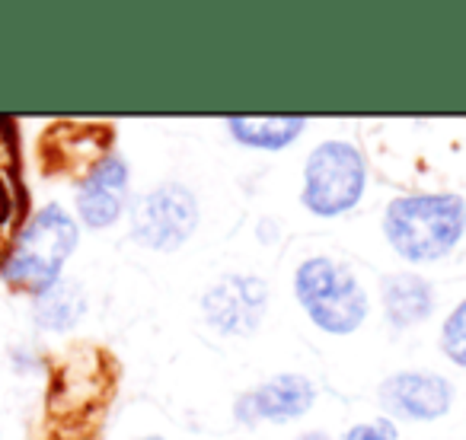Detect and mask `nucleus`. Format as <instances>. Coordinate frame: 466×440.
Returning a JSON list of instances; mask_svg holds the SVG:
<instances>
[{"label":"nucleus","mask_w":466,"mask_h":440,"mask_svg":"<svg viewBox=\"0 0 466 440\" xmlns=\"http://www.w3.org/2000/svg\"><path fill=\"white\" fill-rule=\"evenodd\" d=\"M307 118L300 115H268V118H227V128H230L233 141L247 144L256 150H281L288 144H294L304 131Z\"/></svg>","instance_id":"obj_12"},{"label":"nucleus","mask_w":466,"mask_h":440,"mask_svg":"<svg viewBox=\"0 0 466 440\" xmlns=\"http://www.w3.org/2000/svg\"><path fill=\"white\" fill-rule=\"evenodd\" d=\"M77 240L80 230L65 207H42L26 227H20L7 259L0 265V275L7 285L23 287V291H48L55 281H61V268L77 249Z\"/></svg>","instance_id":"obj_2"},{"label":"nucleus","mask_w":466,"mask_h":440,"mask_svg":"<svg viewBox=\"0 0 466 440\" xmlns=\"http://www.w3.org/2000/svg\"><path fill=\"white\" fill-rule=\"evenodd\" d=\"M342 440H393V427L387 421H377V425H355Z\"/></svg>","instance_id":"obj_15"},{"label":"nucleus","mask_w":466,"mask_h":440,"mask_svg":"<svg viewBox=\"0 0 466 440\" xmlns=\"http://www.w3.org/2000/svg\"><path fill=\"white\" fill-rule=\"evenodd\" d=\"M383 310H387L390 323L406 329V325H415L431 316L434 294L428 281L419 278V275H393V278L383 281Z\"/></svg>","instance_id":"obj_11"},{"label":"nucleus","mask_w":466,"mask_h":440,"mask_svg":"<svg viewBox=\"0 0 466 440\" xmlns=\"http://www.w3.org/2000/svg\"><path fill=\"white\" fill-rule=\"evenodd\" d=\"M266 310L268 287L256 275H224L201 297V313L220 335H249L259 329Z\"/></svg>","instance_id":"obj_6"},{"label":"nucleus","mask_w":466,"mask_h":440,"mask_svg":"<svg viewBox=\"0 0 466 440\" xmlns=\"http://www.w3.org/2000/svg\"><path fill=\"white\" fill-rule=\"evenodd\" d=\"M294 294L304 304L313 325L329 335H349L368 316V294L349 265L317 255L294 275Z\"/></svg>","instance_id":"obj_3"},{"label":"nucleus","mask_w":466,"mask_h":440,"mask_svg":"<svg viewBox=\"0 0 466 440\" xmlns=\"http://www.w3.org/2000/svg\"><path fill=\"white\" fill-rule=\"evenodd\" d=\"M380 402L390 415L409 421H434L447 415L453 402V386L438 374H406L390 376L380 386Z\"/></svg>","instance_id":"obj_8"},{"label":"nucleus","mask_w":466,"mask_h":440,"mask_svg":"<svg viewBox=\"0 0 466 440\" xmlns=\"http://www.w3.org/2000/svg\"><path fill=\"white\" fill-rule=\"evenodd\" d=\"M441 348L457 367H466V300L457 304V310L444 319L441 329Z\"/></svg>","instance_id":"obj_14"},{"label":"nucleus","mask_w":466,"mask_h":440,"mask_svg":"<svg viewBox=\"0 0 466 440\" xmlns=\"http://www.w3.org/2000/svg\"><path fill=\"white\" fill-rule=\"evenodd\" d=\"M368 166L349 141H323L304 169V207L319 217H339L361 201Z\"/></svg>","instance_id":"obj_4"},{"label":"nucleus","mask_w":466,"mask_h":440,"mask_svg":"<svg viewBox=\"0 0 466 440\" xmlns=\"http://www.w3.org/2000/svg\"><path fill=\"white\" fill-rule=\"evenodd\" d=\"M23 207H26V192H23V182H20L16 141H14V131L0 122V265H4L16 234H20Z\"/></svg>","instance_id":"obj_10"},{"label":"nucleus","mask_w":466,"mask_h":440,"mask_svg":"<svg viewBox=\"0 0 466 440\" xmlns=\"http://www.w3.org/2000/svg\"><path fill=\"white\" fill-rule=\"evenodd\" d=\"M317 402V386L300 374H281L268 383L256 386L253 393L237 399V418L253 425V421H291L310 412Z\"/></svg>","instance_id":"obj_9"},{"label":"nucleus","mask_w":466,"mask_h":440,"mask_svg":"<svg viewBox=\"0 0 466 440\" xmlns=\"http://www.w3.org/2000/svg\"><path fill=\"white\" fill-rule=\"evenodd\" d=\"M466 230V201L460 195H406L390 201L383 234L406 262H438Z\"/></svg>","instance_id":"obj_1"},{"label":"nucleus","mask_w":466,"mask_h":440,"mask_svg":"<svg viewBox=\"0 0 466 440\" xmlns=\"http://www.w3.org/2000/svg\"><path fill=\"white\" fill-rule=\"evenodd\" d=\"M125 195H128V163L116 154L103 156L77 188L80 220L93 230L112 227L125 211Z\"/></svg>","instance_id":"obj_7"},{"label":"nucleus","mask_w":466,"mask_h":440,"mask_svg":"<svg viewBox=\"0 0 466 440\" xmlns=\"http://www.w3.org/2000/svg\"><path fill=\"white\" fill-rule=\"evenodd\" d=\"M198 227V201L179 182L147 192L131 211V234L141 246L169 253L179 249Z\"/></svg>","instance_id":"obj_5"},{"label":"nucleus","mask_w":466,"mask_h":440,"mask_svg":"<svg viewBox=\"0 0 466 440\" xmlns=\"http://www.w3.org/2000/svg\"><path fill=\"white\" fill-rule=\"evenodd\" d=\"M300 440H329V437H326V434H304Z\"/></svg>","instance_id":"obj_16"},{"label":"nucleus","mask_w":466,"mask_h":440,"mask_svg":"<svg viewBox=\"0 0 466 440\" xmlns=\"http://www.w3.org/2000/svg\"><path fill=\"white\" fill-rule=\"evenodd\" d=\"M144 440H163V437H144Z\"/></svg>","instance_id":"obj_17"},{"label":"nucleus","mask_w":466,"mask_h":440,"mask_svg":"<svg viewBox=\"0 0 466 440\" xmlns=\"http://www.w3.org/2000/svg\"><path fill=\"white\" fill-rule=\"evenodd\" d=\"M84 313H86V294L77 281H55L35 300V323L52 332L74 329Z\"/></svg>","instance_id":"obj_13"}]
</instances>
